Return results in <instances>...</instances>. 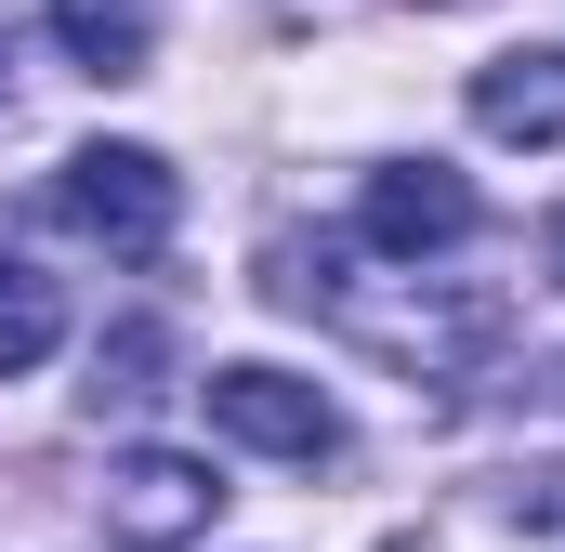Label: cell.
I'll use <instances>...</instances> for the list:
<instances>
[{"label": "cell", "instance_id": "1", "mask_svg": "<svg viewBox=\"0 0 565 552\" xmlns=\"http://www.w3.org/2000/svg\"><path fill=\"white\" fill-rule=\"evenodd\" d=\"M53 211H66L79 237H106V251H158L171 211H184V171H171L158 145H79V158L53 171Z\"/></svg>", "mask_w": 565, "mask_h": 552}, {"label": "cell", "instance_id": "2", "mask_svg": "<svg viewBox=\"0 0 565 552\" xmlns=\"http://www.w3.org/2000/svg\"><path fill=\"white\" fill-rule=\"evenodd\" d=\"M355 237H369L382 264L460 251V237H473V184H460L447 158H395V171H369V198H355Z\"/></svg>", "mask_w": 565, "mask_h": 552}, {"label": "cell", "instance_id": "3", "mask_svg": "<svg viewBox=\"0 0 565 552\" xmlns=\"http://www.w3.org/2000/svg\"><path fill=\"white\" fill-rule=\"evenodd\" d=\"M198 395H211V421H224L237 447H264V460H329V447H342V408H329L316 382H289V369H211Z\"/></svg>", "mask_w": 565, "mask_h": 552}, {"label": "cell", "instance_id": "4", "mask_svg": "<svg viewBox=\"0 0 565 552\" xmlns=\"http://www.w3.org/2000/svg\"><path fill=\"white\" fill-rule=\"evenodd\" d=\"M211 513H224V487H211V460H184V447H132V460L106 474V527L132 552H184Z\"/></svg>", "mask_w": 565, "mask_h": 552}, {"label": "cell", "instance_id": "5", "mask_svg": "<svg viewBox=\"0 0 565 552\" xmlns=\"http://www.w3.org/2000/svg\"><path fill=\"white\" fill-rule=\"evenodd\" d=\"M473 132L565 145V53H500V66H473Z\"/></svg>", "mask_w": 565, "mask_h": 552}, {"label": "cell", "instance_id": "6", "mask_svg": "<svg viewBox=\"0 0 565 552\" xmlns=\"http://www.w3.org/2000/svg\"><path fill=\"white\" fill-rule=\"evenodd\" d=\"M53 53L79 79H145L158 53V0H53Z\"/></svg>", "mask_w": 565, "mask_h": 552}, {"label": "cell", "instance_id": "7", "mask_svg": "<svg viewBox=\"0 0 565 552\" xmlns=\"http://www.w3.org/2000/svg\"><path fill=\"white\" fill-rule=\"evenodd\" d=\"M53 342H66V302H53V276L0 251V382H13V369H40Z\"/></svg>", "mask_w": 565, "mask_h": 552}, {"label": "cell", "instance_id": "8", "mask_svg": "<svg viewBox=\"0 0 565 552\" xmlns=\"http://www.w3.org/2000/svg\"><path fill=\"white\" fill-rule=\"evenodd\" d=\"M526 527H565V474H526Z\"/></svg>", "mask_w": 565, "mask_h": 552}, {"label": "cell", "instance_id": "9", "mask_svg": "<svg viewBox=\"0 0 565 552\" xmlns=\"http://www.w3.org/2000/svg\"><path fill=\"white\" fill-rule=\"evenodd\" d=\"M553 276H565V211H553Z\"/></svg>", "mask_w": 565, "mask_h": 552}]
</instances>
